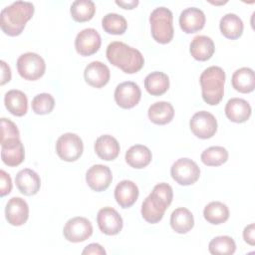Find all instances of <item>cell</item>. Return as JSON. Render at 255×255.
<instances>
[{"label":"cell","instance_id":"1","mask_svg":"<svg viewBox=\"0 0 255 255\" xmlns=\"http://www.w3.org/2000/svg\"><path fill=\"white\" fill-rule=\"evenodd\" d=\"M35 8L31 2L16 1L2 9L0 15V26L8 36L20 35L26 23L32 18Z\"/></svg>","mask_w":255,"mask_h":255},{"label":"cell","instance_id":"2","mask_svg":"<svg viewBox=\"0 0 255 255\" xmlns=\"http://www.w3.org/2000/svg\"><path fill=\"white\" fill-rule=\"evenodd\" d=\"M172 198L173 192L169 184L165 182L156 184L141 204L140 212L142 218L151 224L159 222L164 215V211L170 205Z\"/></svg>","mask_w":255,"mask_h":255},{"label":"cell","instance_id":"3","mask_svg":"<svg viewBox=\"0 0 255 255\" xmlns=\"http://www.w3.org/2000/svg\"><path fill=\"white\" fill-rule=\"evenodd\" d=\"M106 55L112 65L127 74L138 72L144 64V58L137 49L120 41L110 43L107 47Z\"/></svg>","mask_w":255,"mask_h":255},{"label":"cell","instance_id":"4","mask_svg":"<svg viewBox=\"0 0 255 255\" xmlns=\"http://www.w3.org/2000/svg\"><path fill=\"white\" fill-rule=\"evenodd\" d=\"M225 72L221 67L211 66L205 69L199 78L203 101L210 105H218L224 95Z\"/></svg>","mask_w":255,"mask_h":255},{"label":"cell","instance_id":"5","mask_svg":"<svg viewBox=\"0 0 255 255\" xmlns=\"http://www.w3.org/2000/svg\"><path fill=\"white\" fill-rule=\"evenodd\" d=\"M172 12L166 7L155 8L150 16V30L152 38L160 44H167L173 38Z\"/></svg>","mask_w":255,"mask_h":255},{"label":"cell","instance_id":"6","mask_svg":"<svg viewBox=\"0 0 255 255\" xmlns=\"http://www.w3.org/2000/svg\"><path fill=\"white\" fill-rule=\"evenodd\" d=\"M17 70L23 79L36 81L45 74L46 64L40 55L33 52H27L18 58Z\"/></svg>","mask_w":255,"mask_h":255},{"label":"cell","instance_id":"7","mask_svg":"<svg viewBox=\"0 0 255 255\" xmlns=\"http://www.w3.org/2000/svg\"><path fill=\"white\" fill-rule=\"evenodd\" d=\"M56 151L58 156L64 161L72 162L81 157L84 151L82 138L73 132L62 134L56 141Z\"/></svg>","mask_w":255,"mask_h":255},{"label":"cell","instance_id":"8","mask_svg":"<svg viewBox=\"0 0 255 255\" xmlns=\"http://www.w3.org/2000/svg\"><path fill=\"white\" fill-rule=\"evenodd\" d=\"M170 174L172 179L178 184L191 185L198 180L200 176V168L195 161L182 157L177 159L171 165Z\"/></svg>","mask_w":255,"mask_h":255},{"label":"cell","instance_id":"9","mask_svg":"<svg viewBox=\"0 0 255 255\" xmlns=\"http://www.w3.org/2000/svg\"><path fill=\"white\" fill-rule=\"evenodd\" d=\"M189 127L195 136L207 139L215 134L217 130V121L211 113L200 111L191 117Z\"/></svg>","mask_w":255,"mask_h":255},{"label":"cell","instance_id":"10","mask_svg":"<svg viewBox=\"0 0 255 255\" xmlns=\"http://www.w3.org/2000/svg\"><path fill=\"white\" fill-rule=\"evenodd\" d=\"M63 234L65 239L70 242H83L93 234V225L87 218L76 216L66 222L63 228Z\"/></svg>","mask_w":255,"mask_h":255},{"label":"cell","instance_id":"11","mask_svg":"<svg viewBox=\"0 0 255 255\" xmlns=\"http://www.w3.org/2000/svg\"><path fill=\"white\" fill-rule=\"evenodd\" d=\"M102 44L99 32L94 28H86L80 31L75 39V48L81 56H91L98 52Z\"/></svg>","mask_w":255,"mask_h":255},{"label":"cell","instance_id":"12","mask_svg":"<svg viewBox=\"0 0 255 255\" xmlns=\"http://www.w3.org/2000/svg\"><path fill=\"white\" fill-rule=\"evenodd\" d=\"M141 97V91L134 82H123L115 90V101L123 109H131L135 107Z\"/></svg>","mask_w":255,"mask_h":255},{"label":"cell","instance_id":"13","mask_svg":"<svg viewBox=\"0 0 255 255\" xmlns=\"http://www.w3.org/2000/svg\"><path fill=\"white\" fill-rule=\"evenodd\" d=\"M97 223L100 230L106 235H117L123 229V218L113 207H104L99 210Z\"/></svg>","mask_w":255,"mask_h":255},{"label":"cell","instance_id":"14","mask_svg":"<svg viewBox=\"0 0 255 255\" xmlns=\"http://www.w3.org/2000/svg\"><path fill=\"white\" fill-rule=\"evenodd\" d=\"M113 175L110 167L103 164L91 166L86 173V181L91 189L97 192L106 190L112 183Z\"/></svg>","mask_w":255,"mask_h":255},{"label":"cell","instance_id":"15","mask_svg":"<svg viewBox=\"0 0 255 255\" xmlns=\"http://www.w3.org/2000/svg\"><path fill=\"white\" fill-rule=\"evenodd\" d=\"M5 217L9 224L21 226L28 220L29 206L21 197H12L6 204Z\"/></svg>","mask_w":255,"mask_h":255},{"label":"cell","instance_id":"16","mask_svg":"<svg viewBox=\"0 0 255 255\" xmlns=\"http://www.w3.org/2000/svg\"><path fill=\"white\" fill-rule=\"evenodd\" d=\"M111 73L107 65L100 61H94L88 64L84 71L85 81L92 87L100 89L106 86L110 81Z\"/></svg>","mask_w":255,"mask_h":255},{"label":"cell","instance_id":"17","mask_svg":"<svg viewBox=\"0 0 255 255\" xmlns=\"http://www.w3.org/2000/svg\"><path fill=\"white\" fill-rule=\"evenodd\" d=\"M205 15L202 10L196 7L184 9L179 16V26L186 34L200 31L205 25Z\"/></svg>","mask_w":255,"mask_h":255},{"label":"cell","instance_id":"18","mask_svg":"<svg viewBox=\"0 0 255 255\" xmlns=\"http://www.w3.org/2000/svg\"><path fill=\"white\" fill-rule=\"evenodd\" d=\"M1 158L8 166H17L23 162L25 149L20 138H11L1 142Z\"/></svg>","mask_w":255,"mask_h":255},{"label":"cell","instance_id":"19","mask_svg":"<svg viewBox=\"0 0 255 255\" xmlns=\"http://www.w3.org/2000/svg\"><path fill=\"white\" fill-rule=\"evenodd\" d=\"M15 183L22 194L31 196L38 193L41 186V179L34 170L24 168L16 174Z\"/></svg>","mask_w":255,"mask_h":255},{"label":"cell","instance_id":"20","mask_svg":"<svg viewBox=\"0 0 255 255\" xmlns=\"http://www.w3.org/2000/svg\"><path fill=\"white\" fill-rule=\"evenodd\" d=\"M138 187L131 180H122L115 188V199L122 208H129L138 197Z\"/></svg>","mask_w":255,"mask_h":255},{"label":"cell","instance_id":"21","mask_svg":"<svg viewBox=\"0 0 255 255\" xmlns=\"http://www.w3.org/2000/svg\"><path fill=\"white\" fill-rule=\"evenodd\" d=\"M252 110L249 103L240 98L230 99L225 106V115L233 123L241 124L251 116Z\"/></svg>","mask_w":255,"mask_h":255},{"label":"cell","instance_id":"22","mask_svg":"<svg viewBox=\"0 0 255 255\" xmlns=\"http://www.w3.org/2000/svg\"><path fill=\"white\" fill-rule=\"evenodd\" d=\"M97 155L103 160H114L120 153L119 141L110 134H104L99 136L94 145Z\"/></svg>","mask_w":255,"mask_h":255},{"label":"cell","instance_id":"23","mask_svg":"<svg viewBox=\"0 0 255 255\" xmlns=\"http://www.w3.org/2000/svg\"><path fill=\"white\" fill-rule=\"evenodd\" d=\"M215 51V46L213 40L204 35H198L194 37L189 46V52L191 56L197 61H207L209 60Z\"/></svg>","mask_w":255,"mask_h":255},{"label":"cell","instance_id":"24","mask_svg":"<svg viewBox=\"0 0 255 255\" xmlns=\"http://www.w3.org/2000/svg\"><path fill=\"white\" fill-rule=\"evenodd\" d=\"M4 104L10 114L16 117L26 115L28 111V99L20 90H10L5 94Z\"/></svg>","mask_w":255,"mask_h":255},{"label":"cell","instance_id":"25","mask_svg":"<svg viewBox=\"0 0 255 255\" xmlns=\"http://www.w3.org/2000/svg\"><path fill=\"white\" fill-rule=\"evenodd\" d=\"M127 163L133 168H143L147 166L152 158L149 148L142 144H135L130 146L126 152Z\"/></svg>","mask_w":255,"mask_h":255},{"label":"cell","instance_id":"26","mask_svg":"<svg viewBox=\"0 0 255 255\" xmlns=\"http://www.w3.org/2000/svg\"><path fill=\"white\" fill-rule=\"evenodd\" d=\"M232 87L239 93H251L255 88V75L251 68L243 67L236 70L231 78Z\"/></svg>","mask_w":255,"mask_h":255},{"label":"cell","instance_id":"27","mask_svg":"<svg viewBox=\"0 0 255 255\" xmlns=\"http://www.w3.org/2000/svg\"><path fill=\"white\" fill-rule=\"evenodd\" d=\"M170 226L179 234H185L194 226L192 213L185 207H178L170 215Z\"/></svg>","mask_w":255,"mask_h":255},{"label":"cell","instance_id":"28","mask_svg":"<svg viewBox=\"0 0 255 255\" xmlns=\"http://www.w3.org/2000/svg\"><path fill=\"white\" fill-rule=\"evenodd\" d=\"M219 28L224 37L236 40L242 35L244 25L239 16L234 13H227L220 19Z\"/></svg>","mask_w":255,"mask_h":255},{"label":"cell","instance_id":"29","mask_svg":"<svg viewBox=\"0 0 255 255\" xmlns=\"http://www.w3.org/2000/svg\"><path fill=\"white\" fill-rule=\"evenodd\" d=\"M148 119L155 125H166L171 122L174 116V109L168 102H156L147 111Z\"/></svg>","mask_w":255,"mask_h":255},{"label":"cell","instance_id":"30","mask_svg":"<svg viewBox=\"0 0 255 255\" xmlns=\"http://www.w3.org/2000/svg\"><path fill=\"white\" fill-rule=\"evenodd\" d=\"M144 88L151 96H161L169 88V78L162 72H152L145 77Z\"/></svg>","mask_w":255,"mask_h":255},{"label":"cell","instance_id":"31","mask_svg":"<svg viewBox=\"0 0 255 255\" xmlns=\"http://www.w3.org/2000/svg\"><path fill=\"white\" fill-rule=\"evenodd\" d=\"M203 216L208 223L218 225L228 220L229 209L226 204L220 201H212L204 207Z\"/></svg>","mask_w":255,"mask_h":255},{"label":"cell","instance_id":"32","mask_svg":"<svg viewBox=\"0 0 255 255\" xmlns=\"http://www.w3.org/2000/svg\"><path fill=\"white\" fill-rule=\"evenodd\" d=\"M96 12V5L91 0H76L72 3L70 13L77 22L90 21Z\"/></svg>","mask_w":255,"mask_h":255},{"label":"cell","instance_id":"33","mask_svg":"<svg viewBox=\"0 0 255 255\" xmlns=\"http://www.w3.org/2000/svg\"><path fill=\"white\" fill-rule=\"evenodd\" d=\"M105 32L112 35H122L127 31L128 23L124 16L117 13H108L102 19Z\"/></svg>","mask_w":255,"mask_h":255},{"label":"cell","instance_id":"34","mask_svg":"<svg viewBox=\"0 0 255 255\" xmlns=\"http://www.w3.org/2000/svg\"><path fill=\"white\" fill-rule=\"evenodd\" d=\"M201 161L207 166H219L228 159V151L223 146H210L201 153Z\"/></svg>","mask_w":255,"mask_h":255},{"label":"cell","instance_id":"35","mask_svg":"<svg viewBox=\"0 0 255 255\" xmlns=\"http://www.w3.org/2000/svg\"><path fill=\"white\" fill-rule=\"evenodd\" d=\"M208 250L213 255H231L236 250V244L230 236H217L209 242Z\"/></svg>","mask_w":255,"mask_h":255},{"label":"cell","instance_id":"36","mask_svg":"<svg viewBox=\"0 0 255 255\" xmlns=\"http://www.w3.org/2000/svg\"><path fill=\"white\" fill-rule=\"evenodd\" d=\"M32 110L37 115L50 114L55 107V100L52 95L42 93L35 96L32 100Z\"/></svg>","mask_w":255,"mask_h":255},{"label":"cell","instance_id":"37","mask_svg":"<svg viewBox=\"0 0 255 255\" xmlns=\"http://www.w3.org/2000/svg\"><path fill=\"white\" fill-rule=\"evenodd\" d=\"M11 138H20V133L17 126L9 119H1V139L0 142H4Z\"/></svg>","mask_w":255,"mask_h":255},{"label":"cell","instance_id":"38","mask_svg":"<svg viewBox=\"0 0 255 255\" xmlns=\"http://www.w3.org/2000/svg\"><path fill=\"white\" fill-rule=\"evenodd\" d=\"M12 190V180L10 175L3 169L0 170V196L9 194Z\"/></svg>","mask_w":255,"mask_h":255},{"label":"cell","instance_id":"39","mask_svg":"<svg viewBox=\"0 0 255 255\" xmlns=\"http://www.w3.org/2000/svg\"><path fill=\"white\" fill-rule=\"evenodd\" d=\"M243 238L246 243L251 246L255 245V224L251 223L247 225L243 230Z\"/></svg>","mask_w":255,"mask_h":255},{"label":"cell","instance_id":"40","mask_svg":"<svg viewBox=\"0 0 255 255\" xmlns=\"http://www.w3.org/2000/svg\"><path fill=\"white\" fill-rule=\"evenodd\" d=\"M82 254L86 255V254H96V255H105L106 254V250L104 249V247L102 245H100L99 243H91L88 246L85 247V249L83 250Z\"/></svg>","mask_w":255,"mask_h":255},{"label":"cell","instance_id":"41","mask_svg":"<svg viewBox=\"0 0 255 255\" xmlns=\"http://www.w3.org/2000/svg\"><path fill=\"white\" fill-rule=\"evenodd\" d=\"M0 66H1V82H0V85L3 86L4 84L10 82V80H11V69L4 61H0Z\"/></svg>","mask_w":255,"mask_h":255},{"label":"cell","instance_id":"42","mask_svg":"<svg viewBox=\"0 0 255 255\" xmlns=\"http://www.w3.org/2000/svg\"><path fill=\"white\" fill-rule=\"evenodd\" d=\"M116 4L123 7L124 9H133L138 5V0H130V1H124V0H116Z\"/></svg>","mask_w":255,"mask_h":255}]
</instances>
